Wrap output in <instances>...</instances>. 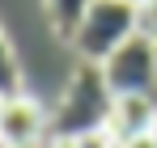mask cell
<instances>
[{
  "label": "cell",
  "mask_w": 157,
  "mask_h": 148,
  "mask_svg": "<svg viewBox=\"0 0 157 148\" xmlns=\"http://www.w3.org/2000/svg\"><path fill=\"white\" fill-rule=\"evenodd\" d=\"M153 140H157V127H153Z\"/></svg>",
  "instance_id": "cell-13"
},
{
  "label": "cell",
  "mask_w": 157,
  "mask_h": 148,
  "mask_svg": "<svg viewBox=\"0 0 157 148\" xmlns=\"http://www.w3.org/2000/svg\"><path fill=\"white\" fill-rule=\"evenodd\" d=\"M132 34H140V9L136 4H128V0H94L68 47L77 51V59L106 64Z\"/></svg>",
  "instance_id": "cell-2"
},
{
  "label": "cell",
  "mask_w": 157,
  "mask_h": 148,
  "mask_svg": "<svg viewBox=\"0 0 157 148\" xmlns=\"http://www.w3.org/2000/svg\"><path fill=\"white\" fill-rule=\"evenodd\" d=\"M51 140V114L26 93L4 98L0 106V148H43Z\"/></svg>",
  "instance_id": "cell-4"
},
{
  "label": "cell",
  "mask_w": 157,
  "mask_h": 148,
  "mask_svg": "<svg viewBox=\"0 0 157 148\" xmlns=\"http://www.w3.org/2000/svg\"><path fill=\"white\" fill-rule=\"evenodd\" d=\"M17 93H21V64L0 30V98H17Z\"/></svg>",
  "instance_id": "cell-7"
},
{
  "label": "cell",
  "mask_w": 157,
  "mask_h": 148,
  "mask_svg": "<svg viewBox=\"0 0 157 148\" xmlns=\"http://www.w3.org/2000/svg\"><path fill=\"white\" fill-rule=\"evenodd\" d=\"M123 148H157V140L153 135H140V140H132V144H123Z\"/></svg>",
  "instance_id": "cell-10"
},
{
  "label": "cell",
  "mask_w": 157,
  "mask_h": 148,
  "mask_svg": "<svg viewBox=\"0 0 157 148\" xmlns=\"http://www.w3.org/2000/svg\"><path fill=\"white\" fill-rule=\"evenodd\" d=\"M140 34H149L157 43V0H144L140 4Z\"/></svg>",
  "instance_id": "cell-8"
},
{
  "label": "cell",
  "mask_w": 157,
  "mask_h": 148,
  "mask_svg": "<svg viewBox=\"0 0 157 148\" xmlns=\"http://www.w3.org/2000/svg\"><path fill=\"white\" fill-rule=\"evenodd\" d=\"M128 4H136V9H140V4H144V0H128Z\"/></svg>",
  "instance_id": "cell-12"
},
{
  "label": "cell",
  "mask_w": 157,
  "mask_h": 148,
  "mask_svg": "<svg viewBox=\"0 0 157 148\" xmlns=\"http://www.w3.org/2000/svg\"><path fill=\"white\" fill-rule=\"evenodd\" d=\"M77 148H115L110 140H106V131H98V135H81Z\"/></svg>",
  "instance_id": "cell-9"
},
{
  "label": "cell",
  "mask_w": 157,
  "mask_h": 148,
  "mask_svg": "<svg viewBox=\"0 0 157 148\" xmlns=\"http://www.w3.org/2000/svg\"><path fill=\"white\" fill-rule=\"evenodd\" d=\"M115 110V93L106 85L102 64L77 59V68L68 76V89L59 106L51 110V140H81V135H98L106 131V119Z\"/></svg>",
  "instance_id": "cell-1"
},
{
  "label": "cell",
  "mask_w": 157,
  "mask_h": 148,
  "mask_svg": "<svg viewBox=\"0 0 157 148\" xmlns=\"http://www.w3.org/2000/svg\"><path fill=\"white\" fill-rule=\"evenodd\" d=\"M43 4H47V21H51L55 38L72 43V34L81 30V21H85V13H89L94 0H43Z\"/></svg>",
  "instance_id": "cell-6"
},
{
  "label": "cell",
  "mask_w": 157,
  "mask_h": 148,
  "mask_svg": "<svg viewBox=\"0 0 157 148\" xmlns=\"http://www.w3.org/2000/svg\"><path fill=\"white\" fill-rule=\"evenodd\" d=\"M0 106H4V98H0Z\"/></svg>",
  "instance_id": "cell-14"
},
{
  "label": "cell",
  "mask_w": 157,
  "mask_h": 148,
  "mask_svg": "<svg viewBox=\"0 0 157 148\" xmlns=\"http://www.w3.org/2000/svg\"><path fill=\"white\" fill-rule=\"evenodd\" d=\"M115 98H157V43L149 34H132L102 64Z\"/></svg>",
  "instance_id": "cell-3"
},
{
  "label": "cell",
  "mask_w": 157,
  "mask_h": 148,
  "mask_svg": "<svg viewBox=\"0 0 157 148\" xmlns=\"http://www.w3.org/2000/svg\"><path fill=\"white\" fill-rule=\"evenodd\" d=\"M157 127V98H115V110L106 119L110 144H132L140 135H153Z\"/></svg>",
  "instance_id": "cell-5"
},
{
  "label": "cell",
  "mask_w": 157,
  "mask_h": 148,
  "mask_svg": "<svg viewBox=\"0 0 157 148\" xmlns=\"http://www.w3.org/2000/svg\"><path fill=\"white\" fill-rule=\"evenodd\" d=\"M43 148H77V140H47Z\"/></svg>",
  "instance_id": "cell-11"
}]
</instances>
